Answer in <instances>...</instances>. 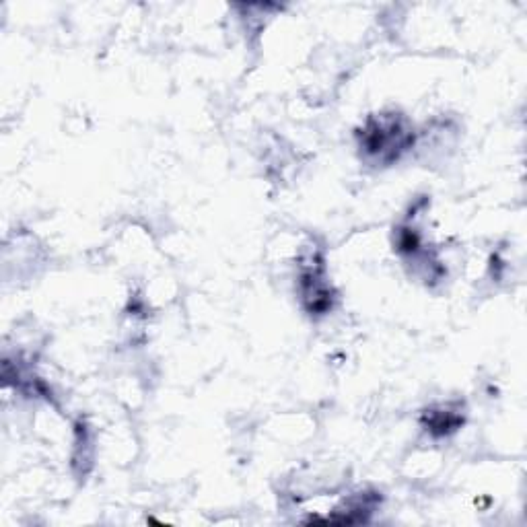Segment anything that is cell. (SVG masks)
Here are the masks:
<instances>
[{"label": "cell", "mask_w": 527, "mask_h": 527, "mask_svg": "<svg viewBox=\"0 0 527 527\" xmlns=\"http://www.w3.org/2000/svg\"><path fill=\"white\" fill-rule=\"evenodd\" d=\"M412 143L414 134L404 128L400 118H369L361 130V149L383 163L398 159Z\"/></svg>", "instance_id": "obj_1"}, {"label": "cell", "mask_w": 527, "mask_h": 527, "mask_svg": "<svg viewBox=\"0 0 527 527\" xmlns=\"http://www.w3.org/2000/svg\"><path fill=\"white\" fill-rule=\"evenodd\" d=\"M464 425V418L451 410H431L425 418V427L435 437H447Z\"/></svg>", "instance_id": "obj_2"}]
</instances>
